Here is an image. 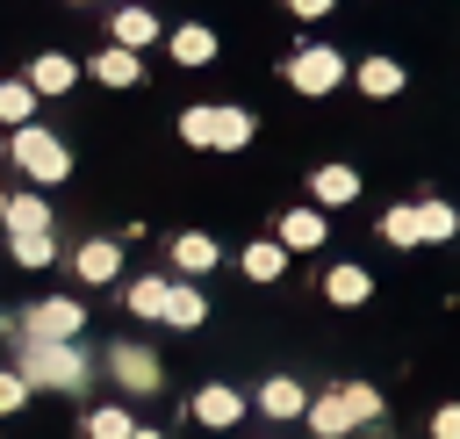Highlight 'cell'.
<instances>
[{"instance_id": "cell-1", "label": "cell", "mask_w": 460, "mask_h": 439, "mask_svg": "<svg viewBox=\"0 0 460 439\" xmlns=\"http://www.w3.org/2000/svg\"><path fill=\"white\" fill-rule=\"evenodd\" d=\"M22 374H29V389H79V381H86V360H79L72 338H36V331H22Z\"/></svg>"}, {"instance_id": "cell-2", "label": "cell", "mask_w": 460, "mask_h": 439, "mask_svg": "<svg viewBox=\"0 0 460 439\" xmlns=\"http://www.w3.org/2000/svg\"><path fill=\"white\" fill-rule=\"evenodd\" d=\"M7 158H14V166H22L29 180H36V187H50V180H65V173H72V158H65V144H58L50 130H36V122H22V130H14V144H7Z\"/></svg>"}, {"instance_id": "cell-3", "label": "cell", "mask_w": 460, "mask_h": 439, "mask_svg": "<svg viewBox=\"0 0 460 439\" xmlns=\"http://www.w3.org/2000/svg\"><path fill=\"white\" fill-rule=\"evenodd\" d=\"M338 79H345V58L323 50V43H309V50L288 58V86H295V94H331Z\"/></svg>"}, {"instance_id": "cell-4", "label": "cell", "mask_w": 460, "mask_h": 439, "mask_svg": "<svg viewBox=\"0 0 460 439\" xmlns=\"http://www.w3.org/2000/svg\"><path fill=\"white\" fill-rule=\"evenodd\" d=\"M108 374H115L129 396H151V389H158V360H151L144 345H108Z\"/></svg>"}, {"instance_id": "cell-5", "label": "cell", "mask_w": 460, "mask_h": 439, "mask_svg": "<svg viewBox=\"0 0 460 439\" xmlns=\"http://www.w3.org/2000/svg\"><path fill=\"white\" fill-rule=\"evenodd\" d=\"M79 324H86V309H79L72 295H50V302L29 309V331H36V338H79Z\"/></svg>"}, {"instance_id": "cell-6", "label": "cell", "mask_w": 460, "mask_h": 439, "mask_svg": "<svg viewBox=\"0 0 460 439\" xmlns=\"http://www.w3.org/2000/svg\"><path fill=\"white\" fill-rule=\"evenodd\" d=\"M115 266H122V252H115L108 237H86V245L72 252V273H79L86 288H101V281H115Z\"/></svg>"}, {"instance_id": "cell-7", "label": "cell", "mask_w": 460, "mask_h": 439, "mask_svg": "<svg viewBox=\"0 0 460 439\" xmlns=\"http://www.w3.org/2000/svg\"><path fill=\"white\" fill-rule=\"evenodd\" d=\"M194 417H201V425H216V432H223V425H237V417H244V396H237V389H230V381H208V389H201V396H194Z\"/></svg>"}, {"instance_id": "cell-8", "label": "cell", "mask_w": 460, "mask_h": 439, "mask_svg": "<svg viewBox=\"0 0 460 439\" xmlns=\"http://www.w3.org/2000/svg\"><path fill=\"white\" fill-rule=\"evenodd\" d=\"M309 425H316V439H338V432H352L359 417H352L345 389H331V396H316V403H309Z\"/></svg>"}, {"instance_id": "cell-9", "label": "cell", "mask_w": 460, "mask_h": 439, "mask_svg": "<svg viewBox=\"0 0 460 439\" xmlns=\"http://www.w3.org/2000/svg\"><path fill=\"white\" fill-rule=\"evenodd\" d=\"M280 245H288V252H316V245H323V216H316V209H288V216H280Z\"/></svg>"}, {"instance_id": "cell-10", "label": "cell", "mask_w": 460, "mask_h": 439, "mask_svg": "<svg viewBox=\"0 0 460 439\" xmlns=\"http://www.w3.org/2000/svg\"><path fill=\"white\" fill-rule=\"evenodd\" d=\"M137 72H144V65H137V50H129V43H115V50H101V58H93V79H101V86H137Z\"/></svg>"}, {"instance_id": "cell-11", "label": "cell", "mask_w": 460, "mask_h": 439, "mask_svg": "<svg viewBox=\"0 0 460 439\" xmlns=\"http://www.w3.org/2000/svg\"><path fill=\"white\" fill-rule=\"evenodd\" d=\"M72 79H79V65H72V58H58V50H43V58L29 65V86H36V94H65Z\"/></svg>"}, {"instance_id": "cell-12", "label": "cell", "mask_w": 460, "mask_h": 439, "mask_svg": "<svg viewBox=\"0 0 460 439\" xmlns=\"http://www.w3.org/2000/svg\"><path fill=\"white\" fill-rule=\"evenodd\" d=\"M259 410H266V417H302V410H309V396H302V381H288V374H280V381H266V389H259Z\"/></svg>"}, {"instance_id": "cell-13", "label": "cell", "mask_w": 460, "mask_h": 439, "mask_svg": "<svg viewBox=\"0 0 460 439\" xmlns=\"http://www.w3.org/2000/svg\"><path fill=\"white\" fill-rule=\"evenodd\" d=\"M172 266H180V273H208V266H216V237H201V230L172 237Z\"/></svg>"}, {"instance_id": "cell-14", "label": "cell", "mask_w": 460, "mask_h": 439, "mask_svg": "<svg viewBox=\"0 0 460 439\" xmlns=\"http://www.w3.org/2000/svg\"><path fill=\"white\" fill-rule=\"evenodd\" d=\"M29 115H36V86H29V79H0V122L22 130Z\"/></svg>"}, {"instance_id": "cell-15", "label": "cell", "mask_w": 460, "mask_h": 439, "mask_svg": "<svg viewBox=\"0 0 460 439\" xmlns=\"http://www.w3.org/2000/svg\"><path fill=\"white\" fill-rule=\"evenodd\" d=\"M151 36H158V14H151V7H122V14H115V43H129V50H144Z\"/></svg>"}, {"instance_id": "cell-16", "label": "cell", "mask_w": 460, "mask_h": 439, "mask_svg": "<svg viewBox=\"0 0 460 439\" xmlns=\"http://www.w3.org/2000/svg\"><path fill=\"white\" fill-rule=\"evenodd\" d=\"M172 58H180V65H208V58H216V36H208L201 22H187V29H172Z\"/></svg>"}, {"instance_id": "cell-17", "label": "cell", "mask_w": 460, "mask_h": 439, "mask_svg": "<svg viewBox=\"0 0 460 439\" xmlns=\"http://www.w3.org/2000/svg\"><path fill=\"white\" fill-rule=\"evenodd\" d=\"M7 230H50V202L43 194H7Z\"/></svg>"}, {"instance_id": "cell-18", "label": "cell", "mask_w": 460, "mask_h": 439, "mask_svg": "<svg viewBox=\"0 0 460 439\" xmlns=\"http://www.w3.org/2000/svg\"><path fill=\"white\" fill-rule=\"evenodd\" d=\"M7 252H14V266H50V230H7Z\"/></svg>"}, {"instance_id": "cell-19", "label": "cell", "mask_w": 460, "mask_h": 439, "mask_svg": "<svg viewBox=\"0 0 460 439\" xmlns=\"http://www.w3.org/2000/svg\"><path fill=\"white\" fill-rule=\"evenodd\" d=\"M367 288H374L367 266H331V273H323V295H331V302H367Z\"/></svg>"}, {"instance_id": "cell-20", "label": "cell", "mask_w": 460, "mask_h": 439, "mask_svg": "<svg viewBox=\"0 0 460 439\" xmlns=\"http://www.w3.org/2000/svg\"><path fill=\"white\" fill-rule=\"evenodd\" d=\"M201 317H208V302H201V288H172V295H165V324H172V331H194Z\"/></svg>"}, {"instance_id": "cell-21", "label": "cell", "mask_w": 460, "mask_h": 439, "mask_svg": "<svg viewBox=\"0 0 460 439\" xmlns=\"http://www.w3.org/2000/svg\"><path fill=\"white\" fill-rule=\"evenodd\" d=\"M216 151H237V144H252V115L244 108H216V137H208Z\"/></svg>"}, {"instance_id": "cell-22", "label": "cell", "mask_w": 460, "mask_h": 439, "mask_svg": "<svg viewBox=\"0 0 460 439\" xmlns=\"http://www.w3.org/2000/svg\"><path fill=\"white\" fill-rule=\"evenodd\" d=\"M352 194H359L352 166H316V202H352Z\"/></svg>"}, {"instance_id": "cell-23", "label": "cell", "mask_w": 460, "mask_h": 439, "mask_svg": "<svg viewBox=\"0 0 460 439\" xmlns=\"http://www.w3.org/2000/svg\"><path fill=\"white\" fill-rule=\"evenodd\" d=\"M165 295H172V281H129V309L137 317H158L165 324Z\"/></svg>"}, {"instance_id": "cell-24", "label": "cell", "mask_w": 460, "mask_h": 439, "mask_svg": "<svg viewBox=\"0 0 460 439\" xmlns=\"http://www.w3.org/2000/svg\"><path fill=\"white\" fill-rule=\"evenodd\" d=\"M359 86H367V94H395V86H402V65H395V58H367V65H359Z\"/></svg>"}, {"instance_id": "cell-25", "label": "cell", "mask_w": 460, "mask_h": 439, "mask_svg": "<svg viewBox=\"0 0 460 439\" xmlns=\"http://www.w3.org/2000/svg\"><path fill=\"white\" fill-rule=\"evenodd\" d=\"M280 266H288V245H252L244 252V273L252 281H280Z\"/></svg>"}, {"instance_id": "cell-26", "label": "cell", "mask_w": 460, "mask_h": 439, "mask_svg": "<svg viewBox=\"0 0 460 439\" xmlns=\"http://www.w3.org/2000/svg\"><path fill=\"white\" fill-rule=\"evenodd\" d=\"M129 432H137L129 410H115V403L108 410H86V439H129Z\"/></svg>"}, {"instance_id": "cell-27", "label": "cell", "mask_w": 460, "mask_h": 439, "mask_svg": "<svg viewBox=\"0 0 460 439\" xmlns=\"http://www.w3.org/2000/svg\"><path fill=\"white\" fill-rule=\"evenodd\" d=\"M381 237H388V245H417V237H424L417 209H388V216H381Z\"/></svg>"}, {"instance_id": "cell-28", "label": "cell", "mask_w": 460, "mask_h": 439, "mask_svg": "<svg viewBox=\"0 0 460 439\" xmlns=\"http://www.w3.org/2000/svg\"><path fill=\"white\" fill-rule=\"evenodd\" d=\"M417 223H424V237H453V230H460V216H453L446 202H417Z\"/></svg>"}, {"instance_id": "cell-29", "label": "cell", "mask_w": 460, "mask_h": 439, "mask_svg": "<svg viewBox=\"0 0 460 439\" xmlns=\"http://www.w3.org/2000/svg\"><path fill=\"white\" fill-rule=\"evenodd\" d=\"M22 403H29V374H22V367H0V417L22 410Z\"/></svg>"}, {"instance_id": "cell-30", "label": "cell", "mask_w": 460, "mask_h": 439, "mask_svg": "<svg viewBox=\"0 0 460 439\" xmlns=\"http://www.w3.org/2000/svg\"><path fill=\"white\" fill-rule=\"evenodd\" d=\"M180 137H187V144H208V137H216V108H187V115H180Z\"/></svg>"}, {"instance_id": "cell-31", "label": "cell", "mask_w": 460, "mask_h": 439, "mask_svg": "<svg viewBox=\"0 0 460 439\" xmlns=\"http://www.w3.org/2000/svg\"><path fill=\"white\" fill-rule=\"evenodd\" d=\"M431 432H438V439H460V410H438V417H431Z\"/></svg>"}, {"instance_id": "cell-32", "label": "cell", "mask_w": 460, "mask_h": 439, "mask_svg": "<svg viewBox=\"0 0 460 439\" xmlns=\"http://www.w3.org/2000/svg\"><path fill=\"white\" fill-rule=\"evenodd\" d=\"M288 7H295V14H323L331 0H288Z\"/></svg>"}, {"instance_id": "cell-33", "label": "cell", "mask_w": 460, "mask_h": 439, "mask_svg": "<svg viewBox=\"0 0 460 439\" xmlns=\"http://www.w3.org/2000/svg\"><path fill=\"white\" fill-rule=\"evenodd\" d=\"M129 439H165V432H144V425H137V432H129Z\"/></svg>"}, {"instance_id": "cell-34", "label": "cell", "mask_w": 460, "mask_h": 439, "mask_svg": "<svg viewBox=\"0 0 460 439\" xmlns=\"http://www.w3.org/2000/svg\"><path fill=\"white\" fill-rule=\"evenodd\" d=\"M0 223H7V194H0Z\"/></svg>"}]
</instances>
